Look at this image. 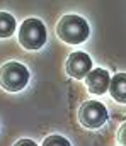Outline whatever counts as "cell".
Returning a JSON list of instances; mask_svg holds the SVG:
<instances>
[{
    "label": "cell",
    "instance_id": "4",
    "mask_svg": "<svg viewBox=\"0 0 126 146\" xmlns=\"http://www.w3.org/2000/svg\"><path fill=\"white\" fill-rule=\"evenodd\" d=\"M107 121V109L97 100H87L79 109V122L87 129H99Z\"/></svg>",
    "mask_w": 126,
    "mask_h": 146
},
{
    "label": "cell",
    "instance_id": "5",
    "mask_svg": "<svg viewBox=\"0 0 126 146\" xmlns=\"http://www.w3.org/2000/svg\"><path fill=\"white\" fill-rule=\"evenodd\" d=\"M90 68H92V60H90V56L87 53H84V51L72 53L67 58V63H65L67 73L72 78H77V80L85 78L89 75V72H90Z\"/></svg>",
    "mask_w": 126,
    "mask_h": 146
},
{
    "label": "cell",
    "instance_id": "2",
    "mask_svg": "<svg viewBox=\"0 0 126 146\" xmlns=\"http://www.w3.org/2000/svg\"><path fill=\"white\" fill-rule=\"evenodd\" d=\"M29 82V70L17 61H9L0 68V87L7 92H21Z\"/></svg>",
    "mask_w": 126,
    "mask_h": 146
},
{
    "label": "cell",
    "instance_id": "1",
    "mask_svg": "<svg viewBox=\"0 0 126 146\" xmlns=\"http://www.w3.org/2000/svg\"><path fill=\"white\" fill-rule=\"evenodd\" d=\"M56 34L67 44H80L89 37V24L84 17L68 14L58 21Z\"/></svg>",
    "mask_w": 126,
    "mask_h": 146
},
{
    "label": "cell",
    "instance_id": "7",
    "mask_svg": "<svg viewBox=\"0 0 126 146\" xmlns=\"http://www.w3.org/2000/svg\"><path fill=\"white\" fill-rule=\"evenodd\" d=\"M109 92H111V97L116 102L126 104V73H116L111 78Z\"/></svg>",
    "mask_w": 126,
    "mask_h": 146
},
{
    "label": "cell",
    "instance_id": "6",
    "mask_svg": "<svg viewBox=\"0 0 126 146\" xmlns=\"http://www.w3.org/2000/svg\"><path fill=\"white\" fill-rule=\"evenodd\" d=\"M109 82H111V76L107 70L104 68H95L92 72H89V75L85 76V87L90 94H95V95H102L109 90Z\"/></svg>",
    "mask_w": 126,
    "mask_h": 146
},
{
    "label": "cell",
    "instance_id": "10",
    "mask_svg": "<svg viewBox=\"0 0 126 146\" xmlns=\"http://www.w3.org/2000/svg\"><path fill=\"white\" fill-rule=\"evenodd\" d=\"M118 141L121 146H126V122H123L118 129Z\"/></svg>",
    "mask_w": 126,
    "mask_h": 146
},
{
    "label": "cell",
    "instance_id": "11",
    "mask_svg": "<svg viewBox=\"0 0 126 146\" xmlns=\"http://www.w3.org/2000/svg\"><path fill=\"white\" fill-rule=\"evenodd\" d=\"M14 146H38V145L34 141H31V139H19V141H15Z\"/></svg>",
    "mask_w": 126,
    "mask_h": 146
},
{
    "label": "cell",
    "instance_id": "3",
    "mask_svg": "<svg viewBox=\"0 0 126 146\" xmlns=\"http://www.w3.org/2000/svg\"><path fill=\"white\" fill-rule=\"evenodd\" d=\"M19 42L29 51H36L46 42V27L39 19H26L19 27Z\"/></svg>",
    "mask_w": 126,
    "mask_h": 146
},
{
    "label": "cell",
    "instance_id": "9",
    "mask_svg": "<svg viewBox=\"0 0 126 146\" xmlns=\"http://www.w3.org/2000/svg\"><path fill=\"white\" fill-rule=\"evenodd\" d=\"M43 146H72V145L67 138L58 136V134H51L43 141Z\"/></svg>",
    "mask_w": 126,
    "mask_h": 146
},
{
    "label": "cell",
    "instance_id": "8",
    "mask_svg": "<svg viewBox=\"0 0 126 146\" xmlns=\"http://www.w3.org/2000/svg\"><path fill=\"white\" fill-rule=\"evenodd\" d=\"M15 33V19L9 12H0V37H10Z\"/></svg>",
    "mask_w": 126,
    "mask_h": 146
}]
</instances>
